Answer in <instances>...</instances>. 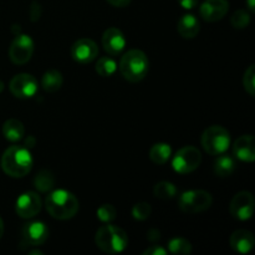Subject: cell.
I'll return each mask as SVG.
<instances>
[{
    "mask_svg": "<svg viewBox=\"0 0 255 255\" xmlns=\"http://www.w3.org/2000/svg\"><path fill=\"white\" fill-rule=\"evenodd\" d=\"M117 211L112 204H102L97 208V218L104 223H109L116 219Z\"/></svg>",
    "mask_w": 255,
    "mask_h": 255,
    "instance_id": "28",
    "label": "cell"
},
{
    "mask_svg": "<svg viewBox=\"0 0 255 255\" xmlns=\"http://www.w3.org/2000/svg\"><path fill=\"white\" fill-rule=\"evenodd\" d=\"M199 29H201V25H199L198 19L192 14L183 15L179 19L178 26H177L179 35L183 39H194L198 35Z\"/></svg>",
    "mask_w": 255,
    "mask_h": 255,
    "instance_id": "18",
    "label": "cell"
},
{
    "mask_svg": "<svg viewBox=\"0 0 255 255\" xmlns=\"http://www.w3.org/2000/svg\"><path fill=\"white\" fill-rule=\"evenodd\" d=\"M2 90H4V82L0 81V92H1Z\"/></svg>",
    "mask_w": 255,
    "mask_h": 255,
    "instance_id": "38",
    "label": "cell"
},
{
    "mask_svg": "<svg viewBox=\"0 0 255 255\" xmlns=\"http://www.w3.org/2000/svg\"><path fill=\"white\" fill-rule=\"evenodd\" d=\"M172 156V147L168 143H156L149 149V158L156 164H164Z\"/></svg>",
    "mask_w": 255,
    "mask_h": 255,
    "instance_id": "23",
    "label": "cell"
},
{
    "mask_svg": "<svg viewBox=\"0 0 255 255\" xmlns=\"http://www.w3.org/2000/svg\"><path fill=\"white\" fill-rule=\"evenodd\" d=\"M62 84H64V77H62L61 72L57 70H49L44 74L41 80L42 89L46 92H56L61 89Z\"/></svg>",
    "mask_w": 255,
    "mask_h": 255,
    "instance_id": "21",
    "label": "cell"
},
{
    "mask_svg": "<svg viewBox=\"0 0 255 255\" xmlns=\"http://www.w3.org/2000/svg\"><path fill=\"white\" fill-rule=\"evenodd\" d=\"M233 154L243 162H253L255 159V141L252 134H243L233 144Z\"/></svg>",
    "mask_w": 255,
    "mask_h": 255,
    "instance_id": "16",
    "label": "cell"
},
{
    "mask_svg": "<svg viewBox=\"0 0 255 255\" xmlns=\"http://www.w3.org/2000/svg\"><path fill=\"white\" fill-rule=\"evenodd\" d=\"M40 16H41V6H40L39 2L34 1L30 7V19H31V21H36L40 19Z\"/></svg>",
    "mask_w": 255,
    "mask_h": 255,
    "instance_id": "31",
    "label": "cell"
},
{
    "mask_svg": "<svg viewBox=\"0 0 255 255\" xmlns=\"http://www.w3.org/2000/svg\"><path fill=\"white\" fill-rule=\"evenodd\" d=\"M42 208V201L36 192H25L20 194L15 203V212L24 219L34 218Z\"/></svg>",
    "mask_w": 255,
    "mask_h": 255,
    "instance_id": "11",
    "label": "cell"
},
{
    "mask_svg": "<svg viewBox=\"0 0 255 255\" xmlns=\"http://www.w3.org/2000/svg\"><path fill=\"white\" fill-rule=\"evenodd\" d=\"M243 86L246 91L248 92L251 96L255 95V66L251 65L248 69L246 70L243 76Z\"/></svg>",
    "mask_w": 255,
    "mask_h": 255,
    "instance_id": "29",
    "label": "cell"
},
{
    "mask_svg": "<svg viewBox=\"0 0 255 255\" xmlns=\"http://www.w3.org/2000/svg\"><path fill=\"white\" fill-rule=\"evenodd\" d=\"M2 234H4V222H2V219L0 218V239H1Z\"/></svg>",
    "mask_w": 255,
    "mask_h": 255,
    "instance_id": "36",
    "label": "cell"
},
{
    "mask_svg": "<svg viewBox=\"0 0 255 255\" xmlns=\"http://www.w3.org/2000/svg\"><path fill=\"white\" fill-rule=\"evenodd\" d=\"M34 164L29 149L21 146H11L5 149L1 157V168L12 178H22L30 173Z\"/></svg>",
    "mask_w": 255,
    "mask_h": 255,
    "instance_id": "1",
    "label": "cell"
},
{
    "mask_svg": "<svg viewBox=\"0 0 255 255\" xmlns=\"http://www.w3.org/2000/svg\"><path fill=\"white\" fill-rule=\"evenodd\" d=\"M247 4H248V7L251 11H254L255 10V4H254V0H247Z\"/></svg>",
    "mask_w": 255,
    "mask_h": 255,
    "instance_id": "35",
    "label": "cell"
},
{
    "mask_svg": "<svg viewBox=\"0 0 255 255\" xmlns=\"http://www.w3.org/2000/svg\"><path fill=\"white\" fill-rule=\"evenodd\" d=\"M96 246L107 254L122 253L128 246V237L124 229L112 224L100 227L95 236Z\"/></svg>",
    "mask_w": 255,
    "mask_h": 255,
    "instance_id": "3",
    "label": "cell"
},
{
    "mask_svg": "<svg viewBox=\"0 0 255 255\" xmlns=\"http://www.w3.org/2000/svg\"><path fill=\"white\" fill-rule=\"evenodd\" d=\"M143 255H166L167 251L161 246H151L142 253Z\"/></svg>",
    "mask_w": 255,
    "mask_h": 255,
    "instance_id": "32",
    "label": "cell"
},
{
    "mask_svg": "<svg viewBox=\"0 0 255 255\" xmlns=\"http://www.w3.org/2000/svg\"><path fill=\"white\" fill-rule=\"evenodd\" d=\"M251 22V15L246 10H237L231 17V24L234 29H246Z\"/></svg>",
    "mask_w": 255,
    "mask_h": 255,
    "instance_id": "27",
    "label": "cell"
},
{
    "mask_svg": "<svg viewBox=\"0 0 255 255\" xmlns=\"http://www.w3.org/2000/svg\"><path fill=\"white\" fill-rule=\"evenodd\" d=\"M148 57L143 51L132 49L122 56L120 61V71L129 82H139L148 72Z\"/></svg>",
    "mask_w": 255,
    "mask_h": 255,
    "instance_id": "4",
    "label": "cell"
},
{
    "mask_svg": "<svg viewBox=\"0 0 255 255\" xmlns=\"http://www.w3.org/2000/svg\"><path fill=\"white\" fill-rule=\"evenodd\" d=\"M255 209L254 196L248 191H242L233 197L229 211L234 218L239 221H248L253 217Z\"/></svg>",
    "mask_w": 255,
    "mask_h": 255,
    "instance_id": "9",
    "label": "cell"
},
{
    "mask_svg": "<svg viewBox=\"0 0 255 255\" xmlns=\"http://www.w3.org/2000/svg\"><path fill=\"white\" fill-rule=\"evenodd\" d=\"M9 89L17 99H31L39 90L37 80L30 74H19L12 77Z\"/></svg>",
    "mask_w": 255,
    "mask_h": 255,
    "instance_id": "10",
    "label": "cell"
},
{
    "mask_svg": "<svg viewBox=\"0 0 255 255\" xmlns=\"http://www.w3.org/2000/svg\"><path fill=\"white\" fill-rule=\"evenodd\" d=\"M168 251L172 254H189L192 252V244L184 238H173L168 243Z\"/></svg>",
    "mask_w": 255,
    "mask_h": 255,
    "instance_id": "26",
    "label": "cell"
},
{
    "mask_svg": "<svg viewBox=\"0 0 255 255\" xmlns=\"http://www.w3.org/2000/svg\"><path fill=\"white\" fill-rule=\"evenodd\" d=\"M46 211L50 216L59 221H67L74 218L79 212V201L76 197L65 189H56L50 192L45 199Z\"/></svg>",
    "mask_w": 255,
    "mask_h": 255,
    "instance_id": "2",
    "label": "cell"
},
{
    "mask_svg": "<svg viewBox=\"0 0 255 255\" xmlns=\"http://www.w3.org/2000/svg\"><path fill=\"white\" fill-rule=\"evenodd\" d=\"M229 10L228 0H206L201 5V16L206 21L214 22L219 21L227 15Z\"/></svg>",
    "mask_w": 255,
    "mask_h": 255,
    "instance_id": "15",
    "label": "cell"
},
{
    "mask_svg": "<svg viewBox=\"0 0 255 255\" xmlns=\"http://www.w3.org/2000/svg\"><path fill=\"white\" fill-rule=\"evenodd\" d=\"M236 167L237 163L233 159V157L224 153L218 154L216 162H214V173L218 177H221V178L229 177L236 171Z\"/></svg>",
    "mask_w": 255,
    "mask_h": 255,
    "instance_id": "20",
    "label": "cell"
},
{
    "mask_svg": "<svg viewBox=\"0 0 255 255\" xmlns=\"http://www.w3.org/2000/svg\"><path fill=\"white\" fill-rule=\"evenodd\" d=\"M178 4L181 5L183 9L192 10L198 5V0H178Z\"/></svg>",
    "mask_w": 255,
    "mask_h": 255,
    "instance_id": "33",
    "label": "cell"
},
{
    "mask_svg": "<svg viewBox=\"0 0 255 255\" xmlns=\"http://www.w3.org/2000/svg\"><path fill=\"white\" fill-rule=\"evenodd\" d=\"M99 55V47L91 39H80L72 45L71 56L79 64H90Z\"/></svg>",
    "mask_w": 255,
    "mask_h": 255,
    "instance_id": "13",
    "label": "cell"
},
{
    "mask_svg": "<svg viewBox=\"0 0 255 255\" xmlns=\"http://www.w3.org/2000/svg\"><path fill=\"white\" fill-rule=\"evenodd\" d=\"M177 188L171 182H159L154 186L153 194L158 199H172L177 196Z\"/></svg>",
    "mask_w": 255,
    "mask_h": 255,
    "instance_id": "25",
    "label": "cell"
},
{
    "mask_svg": "<svg viewBox=\"0 0 255 255\" xmlns=\"http://www.w3.org/2000/svg\"><path fill=\"white\" fill-rule=\"evenodd\" d=\"M211 193L202 189H193V191H187L179 197L178 206L181 211L184 213H201V212L207 211L212 206Z\"/></svg>",
    "mask_w": 255,
    "mask_h": 255,
    "instance_id": "6",
    "label": "cell"
},
{
    "mask_svg": "<svg viewBox=\"0 0 255 255\" xmlns=\"http://www.w3.org/2000/svg\"><path fill=\"white\" fill-rule=\"evenodd\" d=\"M255 246L253 233L246 229L236 231L231 236V247L234 252L239 254H248Z\"/></svg>",
    "mask_w": 255,
    "mask_h": 255,
    "instance_id": "17",
    "label": "cell"
},
{
    "mask_svg": "<svg viewBox=\"0 0 255 255\" xmlns=\"http://www.w3.org/2000/svg\"><path fill=\"white\" fill-rule=\"evenodd\" d=\"M34 54V41L26 34H17L9 47V57L15 65H24Z\"/></svg>",
    "mask_w": 255,
    "mask_h": 255,
    "instance_id": "8",
    "label": "cell"
},
{
    "mask_svg": "<svg viewBox=\"0 0 255 255\" xmlns=\"http://www.w3.org/2000/svg\"><path fill=\"white\" fill-rule=\"evenodd\" d=\"M34 186L41 193L50 192L55 186L54 173L51 171H49V169H42V171H40L34 178Z\"/></svg>",
    "mask_w": 255,
    "mask_h": 255,
    "instance_id": "22",
    "label": "cell"
},
{
    "mask_svg": "<svg viewBox=\"0 0 255 255\" xmlns=\"http://www.w3.org/2000/svg\"><path fill=\"white\" fill-rule=\"evenodd\" d=\"M96 72L102 77H110L116 72L117 62L111 56H102L96 62Z\"/></svg>",
    "mask_w": 255,
    "mask_h": 255,
    "instance_id": "24",
    "label": "cell"
},
{
    "mask_svg": "<svg viewBox=\"0 0 255 255\" xmlns=\"http://www.w3.org/2000/svg\"><path fill=\"white\" fill-rule=\"evenodd\" d=\"M102 46L110 56H117L126 46L125 35L117 27H109L102 35Z\"/></svg>",
    "mask_w": 255,
    "mask_h": 255,
    "instance_id": "14",
    "label": "cell"
},
{
    "mask_svg": "<svg viewBox=\"0 0 255 255\" xmlns=\"http://www.w3.org/2000/svg\"><path fill=\"white\" fill-rule=\"evenodd\" d=\"M152 213V207L146 202H141V203L134 204L132 208V216L137 221H146Z\"/></svg>",
    "mask_w": 255,
    "mask_h": 255,
    "instance_id": "30",
    "label": "cell"
},
{
    "mask_svg": "<svg viewBox=\"0 0 255 255\" xmlns=\"http://www.w3.org/2000/svg\"><path fill=\"white\" fill-rule=\"evenodd\" d=\"M2 134L10 142H19L24 137V125L16 119H10L2 125Z\"/></svg>",
    "mask_w": 255,
    "mask_h": 255,
    "instance_id": "19",
    "label": "cell"
},
{
    "mask_svg": "<svg viewBox=\"0 0 255 255\" xmlns=\"http://www.w3.org/2000/svg\"><path fill=\"white\" fill-rule=\"evenodd\" d=\"M202 162V153L193 146H186L178 149L172 159V167L179 174H187L196 171Z\"/></svg>",
    "mask_w": 255,
    "mask_h": 255,
    "instance_id": "7",
    "label": "cell"
},
{
    "mask_svg": "<svg viewBox=\"0 0 255 255\" xmlns=\"http://www.w3.org/2000/svg\"><path fill=\"white\" fill-rule=\"evenodd\" d=\"M31 255H34V254H39V255H42V252H40V251H32L31 253H30Z\"/></svg>",
    "mask_w": 255,
    "mask_h": 255,
    "instance_id": "37",
    "label": "cell"
},
{
    "mask_svg": "<svg viewBox=\"0 0 255 255\" xmlns=\"http://www.w3.org/2000/svg\"><path fill=\"white\" fill-rule=\"evenodd\" d=\"M201 143L207 153L211 156H218V154L226 153V151L231 146V134L228 129L224 127L213 125L203 132Z\"/></svg>",
    "mask_w": 255,
    "mask_h": 255,
    "instance_id": "5",
    "label": "cell"
},
{
    "mask_svg": "<svg viewBox=\"0 0 255 255\" xmlns=\"http://www.w3.org/2000/svg\"><path fill=\"white\" fill-rule=\"evenodd\" d=\"M106 1L115 7H126L131 4L132 0H106Z\"/></svg>",
    "mask_w": 255,
    "mask_h": 255,
    "instance_id": "34",
    "label": "cell"
},
{
    "mask_svg": "<svg viewBox=\"0 0 255 255\" xmlns=\"http://www.w3.org/2000/svg\"><path fill=\"white\" fill-rule=\"evenodd\" d=\"M22 242L29 247H37L44 244L49 238V228L42 222H31L25 224L21 231Z\"/></svg>",
    "mask_w": 255,
    "mask_h": 255,
    "instance_id": "12",
    "label": "cell"
}]
</instances>
